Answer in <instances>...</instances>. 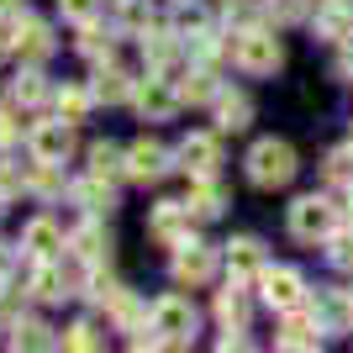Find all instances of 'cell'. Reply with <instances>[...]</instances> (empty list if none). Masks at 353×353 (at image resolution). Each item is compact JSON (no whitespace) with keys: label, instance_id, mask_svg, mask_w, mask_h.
Instances as JSON below:
<instances>
[{"label":"cell","instance_id":"cell-1","mask_svg":"<svg viewBox=\"0 0 353 353\" xmlns=\"http://www.w3.org/2000/svg\"><path fill=\"white\" fill-rule=\"evenodd\" d=\"M227 59H232L237 74H248V79H269V74L285 63V43L274 27H237L227 32Z\"/></svg>","mask_w":353,"mask_h":353},{"label":"cell","instance_id":"cell-2","mask_svg":"<svg viewBox=\"0 0 353 353\" xmlns=\"http://www.w3.org/2000/svg\"><path fill=\"white\" fill-rule=\"evenodd\" d=\"M295 169H301V153L285 137H259L248 148V159H243V174H248L253 190H285L295 179Z\"/></svg>","mask_w":353,"mask_h":353},{"label":"cell","instance_id":"cell-3","mask_svg":"<svg viewBox=\"0 0 353 353\" xmlns=\"http://www.w3.org/2000/svg\"><path fill=\"white\" fill-rule=\"evenodd\" d=\"M338 221H343V206L332 195H316V190L295 195L290 206H285V232H290L295 243H306V248H322Z\"/></svg>","mask_w":353,"mask_h":353},{"label":"cell","instance_id":"cell-4","mask_svg":"<svg viewBox=\"0 0 353 353\" xmlns=\"http://www.w3.org/2000/svg\"><path fill=\"white\" fill-rule=\"evenodd\" d=\"M195 327H201V311L190 306V295H159L153 306H148V332L163 343H190Z\"/></svg>","mask_w":353,"mask_h":353},{"label":"cell","instance_id":"cell-5","mask_svg":"<svg viewBox=\"0 0 353 353\" xmlns=\"http://www.w3.org/2000/svg\"><path fill=\"white\" fill-rule=\"evenodd\" d=\"M259 301L285 316V311H301L311 301V285H306V274L295 264H269L264 274H259Z\"/></svg>","mask_w":353,"mask_h":353},{"label":"cell","instance_id":"cell-6","mask_svg":"<svg viewBox=\"0 0 353 353\" xmlns=\"http://www.w3.org/2000/svg\"><path fill=\"white\" fill-rule=\"evenodd\" d=\"M195 211L185 206V201H153L148 206V237L159 243V248H185V243H195Z\"/></svg>","mask_w":353,"mask_h":353},{"label":"cell","instance_id":"cell-7","mask_svg":"<svg viewBox=\"0 0 353 353\" xmlns=\"http://www.w3.org/2000/svg\"><path fill=\"white\" fill-rule=\"evenodd\" d=\"M6 48H11L21 63H43L53 59V48H59V37H53V27H48L43 16H16V21H6Z\"/></svg>","mask_w":353,"mask_h":353},{"label":"cell","instance_id":"cell-8","mask_svg":"<svg viewBox=\"0 0 353 353\" xmlns=\"http://www.w3.org/2000/svg\"><path fill=\"white\" fill-rule=\"evenodd\" d=\"M127 105H132V111H137L143 121H169V117H174V111H179L185 101H179V85L169 79V74H143Z\"/></svg>","mask_w":353,"mask_h":353},{"label":"cell","instance_id":"cell-9","mask_svg":"<svg viewBox=\"0 0 353 353\" xmlns=\"http://www.w3.org/2000/svg\"><path fill=\"white\" fill-rule=\"evenodd\" d=\"M311 316L322 322L327 338H353V290L348 285H322V290H311Z\"/></svg>","mask_w":353,"mask_h":353},{"label":"cell","instance_id":"cell-10","mask_svg":"<svg viewBox=\"0 0 353 353\" xmlns=\"http://www.w3.org/2000/svg\"><path fill=\"white\" fill-rule=\"evenodd\" d=\"M174 169H185L190 179L221 174V137L216 132H185L174 148Z\"/></svg>","mask_w":353,"mask_h":353},{"label":"cell","instance_id":"cell-11","mask_svg":"<svg viewBox=\"0 0 353 353\" xmlns=\"http://www.w3.org/2000/svg\"><path fill=\"white\" fill-rule=\"evenodd\" d=\"M169 169H174V148H163L159 137L127 143V179H132V185H159Z\"/></svg>","mask_w":353,"mask_h":353},{"label":"cell","instance_id":"cell-12","mask_svg":"<svg viewBox=\"0 0 353 353\" xmlns=\"http://www.w3.org/2000/svg\"><path fill=\"white\" fill-rule=\"evenodd\" d=\"M27 153H32V163H63L74 153V127L63 117L32 121V127H27Z\"/></svg>","mask_w":353,"mask_h":353},{"label":"cell","instance_id":"cell-13","mask_svg":"<svg viewBox=\"0 0 353 353\" xmlns=\"http://www.w3.org/2000/svg\"><path fill=\"white\" fill-rule=\"evenodd\" d=\"M169 274H174L179 290H201V285H211V274H216V248H206V243H185V248H174Z\"/></svg>","mask_w":353,"mask_h":353},{"label":"cell","instance_id":"cell-14","mask_svg":"<svg viewBox=\"0 0 353 353\" xmlns=\"http://www.w3.org/2000/svg\"><path fill=\"white\" fill-rule=\"evenodd\" d=\"M16 248L27 253L32 264H48V259H59V248H69V237H63V227L53 216H32V221H21Z\"/></svg>","mask_w":353,"mask_h":353},{"label":"cell","instance_id":"cell-15","mask_svg":"<svg viewBox=\"0 0 353 353\" xmlns=\"http://www.w3.org/2000/svg\"><path fill=\"white\" fill-rule=\"evenodd\" d=\"M69 253L85 269H105V264H111V232H105V221L101 216H85L69 232Z\"/></svg>","mask_w":353,"mask_h":353},{"label":"cell","instance_id":"cell-16","mask_svg":"<svg viewBox=\"0 0 353 353\" xmlns=\"http://www.w3.org/2000/svg\"><path fill=\"white\" fill-rule=\"evenodd\" d=\"M227 248V269H232V280L243 285V280H259L269 269V259H264V237H253V232H237L232 243H221Z\"/></svg>","mask_w":353,"mask_h":353},{"label":"cell","instance_id":"cell-17","mask_svg":"<svg viewBox=\"0 0 353 353\" xmlns=\"http://www.w3.org/2000/svg\"><path fill=\"white\" fill-rule=\"evenodd\" d=\"M27 295H32V301H43V306H59V301H69V295H79V290H74V280L59 269V259H48V264H32Z\"/></svg>","mask_w":353,"mask_h":353},{"label":"cell","instance_id":"cell-18","mask_svg":"<svg viewBox=\"0 0 353 353\" xmlns=\"http://www.w3.org/2000/svg\"><path fill=\"white\" fill-rule=\"evenodd\" d=\"M174 85H179V101H185V105H216V95L227 90L216 79V63H190Z\"/></svg>","mask_w":353,"mask_h":353},{"label":"cell","instance_id":"cell-19","mask_svg":"<svg viewBox=\"0 0 353 353\" xmlns=\"http://www.w3.org/2000/svg\"><path fill=\"white\" fill-rule=\"evenodd\" d=\"M185 206L195 211V221H216L221 211L232 206V190L221 185V174H211V179H190V195H185Z\"/></svg>","mask_w":353,"mask_h":353},{"label":"cell","instance_id":"cell-20","mask_svg":"<svg viewBox=\"0 0 353 353\" xmlns=\"http://www.w3.org/2000/svg\"><path fill=\"white\" fill-rule=\"evenodd\" d=\"M95 85H90V95L105 105H127L132 101V90H137V74H127L121 63H95V74H90Z\"/></svg>","mask_w":353,"mask_h":353},{"label":"cell","instance_id":"cell-21","mask_svg":"<svg viewBox=\"0 0 353 353\" xmlns=\"http://www.w3.org/2000/svg\"><path fill=\"white\" fill-rule=\"evenodd\" d=\"M74 53L85 63H117V27H101V16L85 21L79 37H74Z\"/></svg>","mask_w":353,"mask_h":353},{"label":"cell","instance_id":"cell-22","mask_svg":"<svg viewBox=\"0 0 353 353\" xmlns=\"http://www.w3.org/2000/svg\"><path fill=\"white\" fill-rule=\"evenodd\" d=\"M211 111H216V127H221V132H248L253 117H259V111H253V95H248V90H221Z\"/></svg>","mask_w":353,"mask_h":353},{"label":"cell","instance_id":"cell-23","mask_svg":"<svg viewBox=\"0 0 353 353\" xmlns=\"http://www.w3.org/2000/svg\"><path fill=\"white\" fill-rule=\"evenodd\" d=\"M69 195L85 216H111V211H117V190H111V179H101V174H85L79 185H69Z\"/></svg>","mask_w":353,"mask_h":353},{"label":"cell","instance_id":"cell-24","mask_svg":"<svg viewBox=\"0 0 353 353\" xmlns=\"http://www.w3.org/2000/svg\"><path fill=\"white\" fill-rule=\"evenodd\" d=\"M59 348H63V338H59L48 322L21 316V322L11 327V353H59Z\"/></svg>","mask_w":353,"mask_h":353},{"label":"cell","instance_id":"cell-25","mask_svg":"<svg viewBox=\"0 0 353 353\" xmlns=\"http://www.w3.org/2000/svg\"><path fill=\"white\" fill-rule=\"evenodd\" d=\"M248 316H253V301L243 285H227V290H216V322L227 327V332H248Z\"/></svg>","mask_w":353,"mask_h":353},{"label":"cell","instance_id":"cell-26","mask_svg":"<svg viewBox=\"0 0 353 353\" xmlns=\"http://www.w3.org/2000/svg\"><path fill=\"white\" fill-rule=\"evenodd\" d=\"M105 316H111L117 332H148V301L132 295V290H117V301L105 306Z\"/></svg>","mask_w":353,"mask_h":353},{"label":"cell","instance_id":"cell-27","mask_svg":"<svg viewBox=\"0 0 353 353\" xmlns=\"http://www.w3.org/2000/svg\"><path fill=\"white\" fill-rule=\"evenodd\" d=\"M6 95H11V105H16V111H32V105H43L48 95H53V90H48V79H43L37 69H32V63H21V74L11 79V90H6Z\"/></svg>","mask_w":353,"mask_h":353},{"label":"cell","instance_id":"cell-28","mask_svg":"<svg viewBox=\"0 0 353 353\" xmlns=\"http://www.w3.org/2000/svg\"><path fill=\"white\" fill-rule=\"evenodd\" d=\"M322 179L332 185V190H343V195L353 190V143L327 148V159H322Z\"/></svg>","mask_w":353,"mask_h":353},{"label":"cell","instance_id":"cell-29","mask_svg":"<svg viewBox=\"0 0 353 353\" xmlns=\"http://www.w3.org/2000/svg\"><path fill=\"white\" fill-rule=\"evenodd\" d=\"M63 190H69V179H63V163H32V174H27V195H37V201H59Z\"/></svg>","mask_w":353,"mask_h":353},{"label":"cell","instance_id":"cell-30","mask_svg":"<svg viewBox=\"0 0 353 353\" xmlns=\"http://www.w3.org/2000/svg\"><path fill=\"white\" fill-rule=\"evenodd\" d=\"M53 105H59V117L69 121V127H79V121H90L95 95H90L85 85H63V90H53Z\"/></svg>","mask_w":353,"mask_h":353},{"label":"cell","instance_id":"cell-31","mask_svg":"<svg viewBox=\"0 0 353 353\" xmlns=\"http://www.w3.org/2000/svg\"><path fill=\"white\" fill-rule=\"evenodd\" d=\"M90 174H101V179H117V174H127V148L121 143H90Z\"/></svg>","mask_w":353,"mask_h":353},{"label":"cell","instance_id":"cell-32","mask_svg":"<svg viewBox=\"0 0 353 353\" xmlns=\"http://www.w3.org/2000/svg\"><path fill=\"white\" fill-rule=\"evenodd\" d=\"M322 253H327V264H332V269L353 274V221H348V216H343L338 227H332V237L322 243Z\"/></svg>","mask_w":353,"mask_h":353},{"label":"cell","instance_id":"cell-33","mask_svg":"<svg viewBox=\"0 0 353 353\" xmlns=\"http://www.w3.org/2000/svg\"><path fill=\"white\" fill-rule=\"evenodd\" d=\"M63 353H105V332L95 322H74L63 332Z\"/></svg>","mask_w":353,"mask_h":353},{"label":"cell","instance_id":"cell-34","mask_svg":"<svg viewBox=\"0 0 353 353\" xmlns=\"http://www.w3.org/2000/svg\"><path fill=\"white\" fill-rule=\"evenodd\" d=\"M27 174H32V163H27V169H21V163H16L11 153H6V159H0V195L11 201L16 190H27Z\"/></svg>","mask_w":353,"mask_h":353},{"label":"cell","instance_id":"cell-35","mask_svg":"<svg viewBox=\"0 0 353 353\" xmlns=\"http://www.w3.org/2000/svg\"><path fill=\"white\" fill-rule=\"evenodd\" d=\"M105 0H59V16L63 21H74V27H85V21H95L101 16Z\"/></svg>","mask_w":353,"mask_h":353},{"label":"cell","instance_id":"cell-36","mask_svg":"<svg viewBox=\"0 0 353 353\" xmlns=\"http://www.w3.org/2000/svg\"><path fill=\"white\" fill-rule=\"evenodd\" d=\"M16 322H21V290H11V285H0V327L11 332Z\"/></svg>","mask_w":353,"mask_h":353},{"label":"cell","instance_id":"cell-37","mask_svg":"<svg viewBox=\"0 0 353 353\" xmlns=\"http://www.w3.org/2000/svg\"><path fill=\"white\" fill-rule=\"evenodd\" d=\"M27 137V127H21V117H16L11 105H0V148H16Z\"/></svg>","mask_w":353,"mask_h":353},{"label":"cell","instance_id":"cell-38","mask_svg":"<svg viewBox=\"0 0 353 353\" xmlns=\"http://www.w3.org/2000/svg\"><path fill=\"white\" fill-rule=\"evenodd\" d=\"M216 353H253V348H248V332H221Z\"/></svg>","mask_w":353,"mask_h":353},{"label":"cell","instance_id":"cell-39","mask_svg":"<svg viewBox=\"0 0 353 353\" xmlns=\"http://www.w3.org/2000/svg\"><path fill=\"white\" fill-rule=\"evenodd\" d=\"M16 16H27V0H0V21H16Z\"/></svg>","mask_w":353,"mask_h":353},{"label":"cell","instance_id":"cell-40","mask_svg":"<svg viewBox=\"0 0 353 353\" xmlns=\"http://www.w3.org/2000/svg\"><path fill=\"white\" fill-rule=\"evenodd\" d=\"M16 253H21V248H11V243H0V285H6V274H11Z\"/></svg>","mask_w":353,"mask_h":353},{"label":"cell","instance_id":"cell-41","mask_svg":"<svg viewBox=\"0 0 353 353\" xmlns=\"http://www.w3.org/2000/svg\"><path fill=\"white\" fill-rule=\"evenodd\" d=\"M6 206H11V201H6V195H0V216H6Z\"/></svg>","mask_w":353,"mask_h":353},{"label":"cell","instance_id":"cell-42","mask_svg":"<svg viewBox=\"0 0 353 353\" xmlns=\"http://www.w3.org/2000/svg\"><path fill=\"white\" fill-rule=\"evenodd\" d=\"M174 6H195V0H174Z\"/></svg>","mask_w":353,"mask_h":353},{"label":"cell","instance_id":"cell-43","mask_svg":"<svg viewBox=\"0 0 353 353\" xmlns=\"http://www.w3.org/2000/svg\"><path fill=\"white\" fill-rule=\"evenodd\" d=\"M121 6H127V0H121Z\"/></svg>","mask_w":353,"mask_h":353},{"label":"cell","instance_id":"cell-44","mask_svg":"<svg viewBox=\"0 0 353 353\" xmlns=\"http://www.w3.org/2000/svg\"><path fill=\"white\" fill-rule=\"evenodd\" d=\"M227 6H232V0H227Z\"/></svg>","mask_w":353,"mask_h":353},{"label":"cell","instance_id":"cell-45","mask_svg":"<svg viewBox=\"0 0 353 353\" xmlns=\"http://www.w3.org/2000/svg\"><path fill=\"white\" fill-rule=\"evenodd\" d=\"M348 143H353V137H348Z\"/></svg>","mask_w":353,"mask_h":353},{"label":"cell","instance_id":"cell-46","mask_svg":"<svg viewBox=\"0 0 353 353\" xmlns=\"http://www.w3.org/2000/svg\"><path fill=\"white\" fill-rule=\"evenodd\" d=\"M348 290H353V285H348Z\"/></svg>","mask_w":353,"mask_h":353}]
</instances>
